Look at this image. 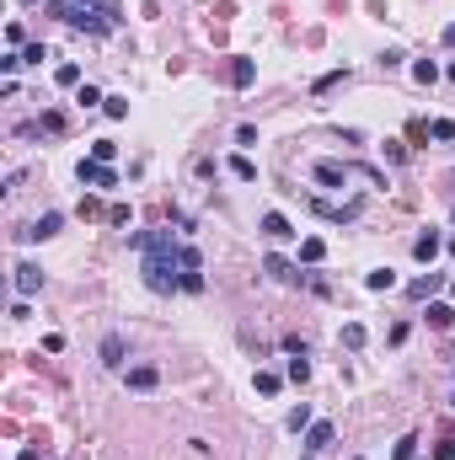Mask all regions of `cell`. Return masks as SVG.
<instances>
[{
  "mask_svg": "<svg viewBox=\"0 0 455 460\" xmlns=\"http://www.w3.org/2000/svg\"><path fill=\"white\" fill-rule=\"evenodd\" d=\"M439 284H445V273H434V268H429L423 279H413V284H407V295H413V300H429V295H434Z\"/></svg>",
  "mask_w": 455,
  "mask_h": 460,
  "instance_id": "obj_10",
  "label": "cell"
},
{
  "mask_svg": "<svg viewBox=\"0 0 455 460\" xmlns=\"http://www.w3.org/2000/svg\"><path fill=\"white\" fill-rule=\"evenodd\" d=\"M306 460H310V455H306Z\"/></svg>",
  "mask_w": 455,
  "mask_h": 460,
  "instance_id": "obj_37",
  "label": "cell"
},
{
  "mask_svg": "<svg viewBox=\"0 0 455 460\" xmlns=\"http://www.w3.org/2000/svg\"><path fill=\"white\" fill-rule=\"evenodd\" d=\"M300 257H306V262H322V257H327L322 236H306V241H300Z\"/></svg>",
  "mask_w": 455,
  "mask_h": 460,
  "instance_id": "obj_14",
  "label": "cell"
},
{
  "mask_svg": "<svg viewBox=\"0 0 455 460\" xmlns=\"http://www.w3.org/2000/svg\"><path fill=\"white\" fill-rule=\"evenodd\" d=\"M81 80V64H59V86H75Z\"/></svg>",
  "mask_w": 455,
  "mask_h": 460,
  "instance_id": "obj_29",
  "label": "cell"
},
{
  "mask_svg": "<svg viewBox=\"0 0 455 460\" xmlns=\"http://www.w3.org/2000/svg\"><path fill=\"white\" fill-rule=\"evenodd\" d=\"M59 225H64V214H59V209H48V214H38V220L21 230V241H48L54 230H59Z\"/></svg>",
  "mask_w": 455,
  "mask_h": 460,
  "instance_id": "obj_2",
  "label": "cell"
},
{
  "mask_svg": "<svg viewBox=\"0 0 455 460\" xmlns=\"http://www.w3.org/2000/svg\"><path fill=\"white\" fill-rule=\"evenodd\" d=\"M102 113H107V118H129V102H124V97H107Z\"/></svg>",
  "mask_w": 455,
  "mask_h": 460,
  "instance_id": "obj_24",
  "label": "cell"
},
{
  "mask_svg": "<svg viewBox=\"0 0 455 460\" xmlns=\"http://www.w3.org/2000/svg\"><path fill=\"white\" fill-rule=\"evenodd\" d=\"M225 80H230V86H252V80H257V64H252V59H236L225 70Z\"/></svg>",
  "mask_w": 455,
  "mask_h": 460,
  "instance_id": "obj_12",
  "label": "cell"
},
{
  "mask_svg": "<svg viewBox=\"0 0 455 460\" xmlns=\"http://www.w3.org/2000/svg\"><path fill=\"white\" fill-rule=\"evenodd\" d=\"M429 134H434V140H455V123L450 118H434V123H429Z\"/></svg>",
  "mask_w": 455,
  "mask_h": 460,
  "instance_id": "obj_25",
  "label": "cell"
},
{
  "mask_svg": "<svg viewBox=\"0 0 455 460\" xmlns=\"http://www.w3.org/2000/svg\"><path fill=\"white\" fill-rule=\"evenodd\" d=\"M450 407H455V396H450Z\"/></svg>",
  "mask_w": 455,
  "mask_h": 460,
  "instance_id": "obj_35",
  "label": "cell"
},
{
  "mask_svg": "<svg viewBox=\"0 0 455 460\" xmlns=\"http://www.w3.org/2000/svg\"><path fill=\"white\" fill-rule=\"evenodd\" d=\"M343 348H364V326H359V321L343 326Z\"/></svg>",
  "mask_w": 455,
  "mask_h": 460,
  "instance_id": "obj_22",
  "label": "cell"
},
{
  "mask_svg": "<svg viewBox=\"0 0 455 460\" xmlns=\"http://www.w3.org/2000/svg\"><path fill=\"white\" fill-rule=\"evenodd\" d=\"M263 273H268V279H279V284H300V279H306V273H295L279 252H268V257H263Z\"/></svg>",
  "mask_w": 455,
  "mask_h": 460,
  "instance_id": "obj_5",
  "label": "cell"
},
{
  "mask_svg": "<svg viewBox=\"0 0 455 460\" xmlns=\"http://www.w3.org/2000/svg\"><path fill=\"white\" fill-rule=\"evenodd\" d=\"M279 375H273V369H257V391H263V396H279Z\"/></svg>",
  "mask_w": 455,
  "mask_h": 460,
  "instance_id": "obj_17",
  "label": "cell"
},
{
  "mask_svg": "<svg viewBox=\"0 0 455 460\" xmlns=\"http://www.w3.org/2000/svg\"><path fill=\"white\" fill-rule=\"evenodd\" d=\"M75 102H81V107H97V102H107V97L97 91V86H81V91H75Z\"/></svg>",
  "mask_w": 455,
  "mask_h": 460,
  "instance_id": "obj_26",
  "label": "cell"
},
{
  "mask_svg": "<svg viewBox=\"0 0 455 460\" xmlns=\"http://www.w3.org/2000/svg\"><path fill=\"white\" fill-rule=\"evenodd\" d=\"M113 156H118V145H113V140H97V145H91V160H102V166H113Z\"/></svg>",
  "mask_w": 455,
  "mask_h": 460,
  "instance_id": "obj_20",
  "label": "cell"
},
{
  "mask_svg": "<svg viewBox=\"0 0 455 460\" xmlns=\"http://www.w3.org/2000/svg\"><path fill=\"white\" fill-rule=\"evenodd\" d=\"M445 48H455V21H450V27H445Z\"/></svg>",
  "mask_w": 455,
  "mask_h": 460,
  "instance_id": "obj_31",
  "label": "cell"
},
{
  "mask_svg": "<svg viewBox=\"0 0 455 460\" xmlns=\"http://www.w3.org/2000/svg\"><path fill=\"white\" fill-rule=\"evenodd\" d=\"M445 75H450V80H455V59H450V70H445Z\"/></svg>",
  "mask_w": 455,
  "mask_h": 460,
  "instance_id": "obj_33",
  "label": "cell"
},
{
  "mask_svg": "<svg viewBox=\"0 0 455 460\" xmlns=\"http://www.w3.org/2000/svg\"><path fill=\"white\" fill-rule=\"evenodd\" d=\"M396 460H418V439L407 434V439H396Z\"/></svg>",
  "mask_w": 455,
  "mask_h": 460,
  "instance_id": "obj_28",
  "label": "cell"
},
{
  "mask_svg": "<svg viewBox=\"0 0 455 460\" xmlns=\"http://www.w3.org/2000/svg\"><path fill=\"white\" fill-rule=\"evenodd\" d=\"M332 439H337V428H332V423H310V428H306V455H322Z\"/></svg>",
  "mask_w": 455,
  "mask_h": 460,
  "instance_id": "obj_4",
  "label": "cell"
},
{
  "mask_svg": "<svg viewBox=\"0 0 455 460\" xmlns=\"http://www.w3.org/2000/svg\"><path fill=\"white\" fill-rule=\"evenodd\" d=\"M364 284H370L375 295H386V289H396V273H391V268H380V273H370Z\"/></svg>",
  "mask_w": 455,
  "mask_h": 460,
  "instance_id": "obj_15",
  "label": "cell"
},
{
  "mask_svg": "<svg viewBox=\"0 0 455 460\" xmlns=\"http://www.w3.org/2000/svg\"><path fill=\"white\" fill-rule=\"evenodd\" d=\"M48 59V48H43V43H27V48H21V64H43Z\"/></svg>",
  "mask_w": 455,
  "mask_h": 460,
  "instance_id": "obj_23",
  "label": "cell"
},
{
  "mask_svg": "<svg viewBox=\"0 0 455 460\" xmlns=\"http://www.w3.org/2000/svg\"><path fill=\"white\" fill-rule=\"evenodd\" d=\"M450 321H455V311H450V305H429V326H439V332H445Z\"/></svg>",
  "mask_w": 455,
  "mask_h": 460,
  "instance_id": "obj_18",
  "label": "cell"
},
{
  "mask_svg": "<svg viewBox=\"0 0 455 460\" xmlns=\"http://www.w3.org/2000/svg\"><path fill=\"white\" fill-rule=\"evenodd\" d=\"M413 80H423V86H434V80H439V64H434V59H418V64H413Z\"/></svg>",
  "mask_w": 455,
  "mask_h": 460,
  "instance_id": "obj_16",
  "label": "cell"
},
{
  "mask_svg": "<svg viewBox=\"0 0 455 460\" xmlns=\"http://www.w3.org/2000/svg\"><path fill=\"white\" fill-rule=\"evenodd\" d=\"M263 236H273V241H290V236H295V225L284 220L279 209H268V214H263Z\"/></svg>",
  "mask_w": 455,
  "mask_h": 460,
  "instance_id": "obj_9",
  "label": "cell"
},
{
  "mask_svg": "<svg viewBox=\"0 0 455 460\" xmlns=\"http://www.w3.org/2000/svg\"><path fill=\"white\" fill-rule=\"evenodd\" d=\"M75 177L91 182V187H118V172L102 166V160H81V166H75Z\"/></svg>",
  "mask_w": 455,
  "mask_h": 460,
  "instance_id": "obj_1",
  "label": "cell"
},
{
  "mask_svg": "<svg viewBox=\"0 0 455 460\" xmlns=\"http://www.w3.org/2000/svg\"><path fill=\"white\" fill-rule=\"evenodd\" d=\"M11 284H17L21 300H27V295H38V289H43V268H32V262H17V279H11Z\"/></svg>",
  "mask_w": 455,
  "mask_h": 460,
  "instance_id": "obj_3",
  "label": "cell"
},
{
  "mask_svg": "<svg viewBox=\"0 0 455 460\" xmlns=\"http://www.w3.org/2000/svg\"><path fill=\"white\" fill-rule=\"evenodd\" d=\"M450 295H455V284H450Z\"/></svg>",
  "mask_w": 455,
  "mask_h": 460,
  "instance_id": "obj_34",
  "label": "cell"
},
{
  "mask_svg": "<svg viewBox=\"0 0 455 460\" xmlns=\"http://www.w3.org/2000/svg\"><path fill=\"white\" fill-rule=\"evenodd\" d=\"M284 375H290V380H300V385H306V380H310V364H306V353H295V359H290V369H284Z\"/></svg>",
  "mask_w": 455,
  "mask_h": 460,
  "instance_id": "obj_19",
  "label": "cell"
},
{
  "mask_svg": "<svg viewBox=\"0 0 455 460\" xmlns=\"http://www.w3.org/2000/svg\"><path fill=\"white\" fill-rule=\"evenodd\" d=\"M439 252H445V241H439V230H423V236L413 241V257H418V262H434Z\"/></svg>",
  "mask_w": 455,
  "mask_h": 460,
  "instance_id": "obj_7",
  "label": "cell"
},
{
  "mask_svg": "<svg viewBox=\"0 0 455 460\" xmlns=\"http://www.w3.org/2000/svg\"><path fill=\"white\" fill-rule=\"evenodd\" d=\"M316 214H322V220L349 225V220H359V203H322V199H316Z\"/></svg>",
  "mask_w": 455,
  "mask_h": 460,
  "instance_id": "obj_8",
  "label": "cell"
},
{
  "mask_svg": "<svg viewBox=\"0 0 455 460\" xmlns=\"http://www.w3.org/2000/svg\"><path fill=\"white\" fill-rule=\"evenodd\" d=\"M17 460H38V450H21V455H17Z\"/></svg>",
  "mask_w": 455,
  "mask_h": 460,
  "instance_id": "obj_32",
  "label": "cell"
},
{
  "mask_svg": "<svg viewBox=\"0 0 455 460\" xmlns=\"http://www.w3.org/2000/svg\"><path fill=\"white\" fill-rule=\"evenodd\" d=\"M124 348H129V342L118 338V332H107V338H102V364H107V369H118V364H124Z\"/></svg>",
  "mask_w": 455,
  "mask_h": 460,
  "instance_id": "obj_11",
  "label": "cell"
},
{
  "mask_svg": "<svg viewBox=\"0 0 455 460\" xmlns=\"http://www.w3.org/2000/svg\"><path fill=\"white\" fill-rule=\"evenodd\" d=\"M156 380H161V375H156L150 364H134V369H129V385H134V391H150Z\"/></svg>",
  "mask_w": 455,
  "mask_h": 460,
  "instance_id": "obj_13",
  "label": "cell"
},
{
  "mask_svg": "<svg viewBox=\"0 0 455 460\" xmlns=\"http://www.w3.org/2000/svg\"><path fill=\"white\" fill-rule=\"evenodd\" d=\"M316 182H322V187H343V182H349V166H343V160H316Z\"/></svg>",
  "mask_w": 455,
  "mask_h": 460,
  "instance_id": "obj_6",
  "label": "cell"
},
{
  "mask_svg": "<svg viewBox=\"0 0 455 460\" xmlns=\"http://www.w3.org/2000/svg\"><path fill=\"white\" fill-rule=\"evenodd\" d=\"M290 428H295V434H300V428H310V407H306V401L290 412Z\"/></svg>",
  "mask_w": 455,
  "mask_h": 460,
  "instance_id": "obj_27",
  "label": "cell"
},
{
  "mask_svg": "<svg viewBox=\"0 0 455 460\" xmlns=\"http://www.w3.org/2000/svg\"><path fill=\"white\" fill-rule=\"evenodd\" d=\"M450 182H455V177H450ZM450 193H455V187H450Z\"/></svg>",
  "mask_w": 455,
  "mask_h": 460,
  "instance_id": "obj_36",
  "label": "cell"
},
{
  "mask_svg": "<svg viewBox=\"0 0 455 460\" xmlns=\"http://www.w3.org/2000/svg\"><path fill=\"white\" fill-rule=\"evenodd\" d=\"M434 460H455V439H439L434 444Z\"/></svg>",
  "mask_w": 455,
  "mask_h": 460,
  "instance_id": "obj_30",
  "label": "cell"
},
{
  "mask_svg": "<svg viewBox=\"0 0 455 460\" xmlns=\"http://www.w3.org/2000/svg\"><path fill=\"white\" fill-rule=\"evenodd\" d=\"M230 172H236V177H241V182H257V166H252L247 156H236V160H230Z\"/></svg>",
  "mask_w": 455,
  "mask_h": 460,
  "instance_id": "obj_21",
  "label": "cell"
}]
</instances>
